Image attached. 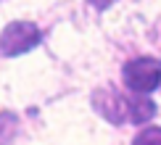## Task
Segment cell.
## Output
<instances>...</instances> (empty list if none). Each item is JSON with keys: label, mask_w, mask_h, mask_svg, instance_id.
Segmentation results:
<instances>
[{"label": "cell", "mask_w": 161, "mask_h": 145, "mask_svg": "<svg viewBox=\"0 0 161 145\" xmlns=\"http://www.w3.org/2000/svg\"><path fill=\"white\" fill-rule=\"evenodd\" d=\"M87 3H90L92 8H98V11H106L108 5H114V3H116V0H87Z\"/></svg>", "instance_id": "6"}, {"label": "cell", "mask_w": 161, "mask_h": 145, "mask_svg": "<svg viewBox=\"0 0 161 145\" xmlns=\"http://www.w3.org/2000/svg\"><path fill=\"white\" fill-rule=\"evenodd\" d=\"M92 105L106 121L111 124H145L148 119L156 116V103L148 100L145 95H122L114 90H98L92 95Z\"/></svg>", "instance_id": "1"}, {"label": "cell", "mask_w": 161, "mask_h": 145, "mask_svg": "<svg viewBox=\"0 0 161 145\" xmlns=\"http://www.w3.org/2000/svg\"><path fill=\"white\" fill-rule=\"evenodd\" d=\"M122 79L127 90L137 92V95H148L161 84V61L158 58H135V61L124 63Z\"/></svg>", "instance_id": "3"}, {"label": "cell", "mask_w": 161, "mask_h": 145, "mask_svg": "<svg viewBox=\"0 0 161 145\" xmlns=\"http://www.w3.org/2000/svg\"><path fill=\"white\" fill-rule=\"evenodd\" d=\"M42 42V32L32 21H11L0 32V56L16 58L21 53H29L32 48Z\"/></svg>", "instance_id": "2"}, {"label": "cell", "mask_w": 161, "mask_h": 145, "mask_svg": "<svg viewBox=\"0 0 161 145\" xmlns=\"http://www.w3.org/2000/svg\"><path fill=\"white\" fill-rule=\"evenodd\" d=\"M3 132H16V116H11V114H3L0 116V135ZM0 145H5V137H0Z\"/></svg>", "instance_id": "5"}, {"label": "cell", "mask_w": 161, "mask_h": 145, "mask_svg": "<svg viewBox=\"0 0 161 145\" xmlns=\"http://www.w3.org/2000/svg\"><path fill=\"white\" fill-rule=\"evenodd\" d=\"M132 145H161V127H148L135 137Z\"/></svg>", "instance_id": "4"}]
</instances>
